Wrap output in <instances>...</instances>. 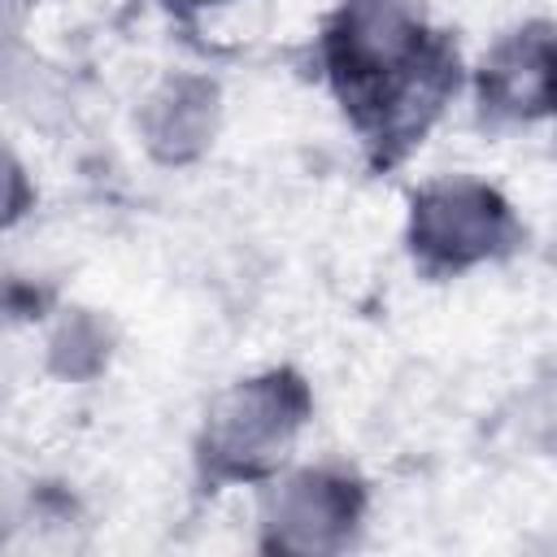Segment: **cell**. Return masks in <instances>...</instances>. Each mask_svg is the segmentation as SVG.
Returning <instances> with one entry per match:
<instances>
[{
  "mask_svg": "<svg viewBox=\"0 0 557 557\" xmlns=\"http://www.w3.org/2000/svg\"><path fill=\"white\" fill-rule=\"evenodd\" d=\"M30 13H35V0H0V57L17 52L26 44Z\"/></svg>",
  "mask_w": 557,
  "mask_h": 557,
  "instance_id": "cell-9",
  "label": "cell"
},
{
  "mask_svg": "<svg viewBox=\"0 0 557 557\" xmlns=\"http://www.w3.org/2000/svg\"><path fill=\"white\" fill-rule=\"evenodd\" d=\"M370 487L331 461L283 466L257 483V548L278 557H335L357 544Z\"/></svg>",
  "mask_w": 557,
  "mask_h": 557,
  "instance_id": "cell-4",
  "label": "cell"
},
{
  "mask_svg": "<svg viewBox=\"0 0 557 557\" xmlns=\"http://www.w3.org/2000/svg\"><path fill=\"white\" fill-rule=\"evenodd\" d=\"M318 70L379 165L409 157L461 87L457 44L426 0H335L318 26Z\"/></svg>",
  "mask_w": 557,
  "mask_h": 557,
  "instance_id": "cell-1",
  "label": "cell"
},
{
  "mask_svg": "<svg viewBox=\"0 0 557 557\" xmlns=\"http://www.w3.org/2000/svg\"><path fill=\"white\" fill-rule=\"evenodd\" d=\"M117 352V326L109 313L87 309V305H65L57 309L48 339H44V361L57 379L65 383H91L109 370Z\"/></svg>",
  "mask_w": 557,
  "mask_h": 557,
  "instance_id": "cell-7",
  "label": "cell"
},
{
  "mask_svg": "<svg viewBox=\"0 0 557 557\" xmlns=\"http://www.w3.org/2000/svg\"><path fill=\"white\" fill-rule=\"evenodd\" d=\"M161 13H170V17H178V22H191V17H200V13H209V9H218V4H226V0H152Z\"/></svg>",
  "mask_w": 557,
  "mask_h": 557,
  "instance_id": "cell-10",
  "label": "cell"
},
{
  "mask_svg": "<svg viewBox=\"0 0 557 557\" xmlns=\"http://www.w3.org/2000/svg\"><path fill=\"white\" fill-rule=\"evenodd\" d=\"M226 122V91L205 70H165L135 104V139L161 170L200 165Z\"/></svg>",
  "mask_w": 557,
  "mask_h": 557,
  "instance_id": "cell-6",
  "label": "cell"
},
{
  "mask_svg": "<svg viewBox=\"0 0 557 557\" xmlns=\"http://www.w3.org/2000/svg\"><path fill=\"white\" fill-rule=\"evenodd\" d=\"M30 209H35V178L17 157V148L0 135V235L26 222Z\"/></svg>",
  "mask_w": 557,
  "mask_h": 557,
  "instance_id": "cell-8",
  "label": "cell"
},
{
  "mask_svg": "<svg viewBox=\"0 0 557 557\" xmlns=\"http://www.w3.org/2000/svg\"><path fill=\"white\" fill-rule=\"evenodd\" d=\"M527 239L513 200L479 174H435L409 191L405 248L431 278H461L509 261Z\"/></svg>",
  "mask_w": 557,
  "mask_h": 557,
  "instance_id": "cell-3",
  "label": "cell"
},
{
  "mask_svg": "<svg viewBox=\"0 0 557 557\" xmlns=\"http://www.w3.org/2000/svg\"><path fill=\"white\" fill-rule=\"evenodd\" d=\"M313 422V387L292 366L222 383L196 422V470L213 487H257L296 461Z\"/></svg>",
  "mask_w": 557,
  "mask_h": 557,
  "instance_id": "cell-2",
  "label": "cell"
},
{
  "mask_svg": "<svg viewBox=\"0 0 557 557\" xmlns=\"http://www.w3.org/2000/svg\"><path fill=\"white\" fill-rule=\"evenodd\" d=\"M479 117L487 126H535L557 100V44L553 22L531 17L505 30L470 74Z\"/></svg>",
  "mask_w": 557,
  "mask_h": 557,
  "instance_id": "cell-5",
  "label": "cell"
}]
</instances>
